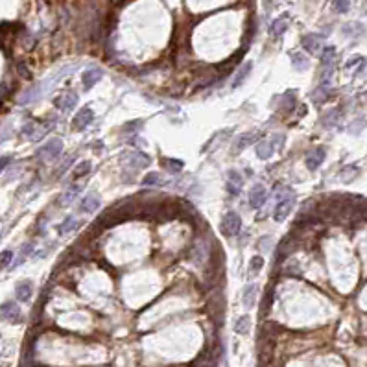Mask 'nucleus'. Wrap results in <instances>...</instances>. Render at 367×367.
<instances>
[{
	"mask_svg": "<svg viewBox=\"0 0 367 367\" xmlns=\"http://www.w3.org/2000/svg\"><path fill=\"white\" fill-rule=\"evenodd\" d=\"M223 312H225V299H223V293L214 292L213 295L208 297V301H207L208 318L213 319L216 325H220L221 327V323H223Z\"/></svg>",
	"mask_w": 367,
	"mask_h": 367,
	"instance_id": "f257e3e1",
	"label": "nucleus"
},
{
	"mask_svg": "<svg viewBox=\"0 0 367 367\" xmlns=\"http://www.w3.org/2000/svg\"><path fill=\"white\" fill-rule=\"evenodd\" d=\"M221 235L223 236H235L238 235V231L242 229V220H240V216L236 213H227L225 216H223V220H221Z\"/></svg>",
	"mask_w": 367,
	"mask_h": 367,
	"instance_id": "f03ea898",
	"label": "nucleus"
},
{
	"mask_svg": "<svg viewBox=\"0 0 367 367\" xmlns=\"http://www.w3.org/2000/svg\"><path fill=\"white\" fill-rule=\"evenodd\" d=\"M63 151V142L61 138H52L46 144H43V148L37 150V157L39 159H58Z\"/></svg>",
	"mask_w": 367,
	"mask_h": 367,
	"instance_id": "7ed1b4c3",
	"label": "nucleus"
},
{
	"mask_svg": "<svg viewBox=\"0 0 367 367\" xmlns=\"http://www.w3.org/2000/svg\"><path fill=\"white\" fill-rule=\"evenodd\" d=\"M122 163L131 166V168H144L150 164V159L142 151H126V153H122Z\"/></svg>",
	"mask_w": 367,
	"mask_h": 367,
	"instance_id": "20e7f679",
	"label": "nucleus"
},
{
	"mask_svg": "<svg viewBox=\"0 0 367 367\" xmlns=\"http://www.w3.org/2000/svg\"><path fill=\"white\" fill-rule=\"evenodd\" d=\"M76 103H78V94H76L74 91H66V93L59 94V96L54 100V106L58 107L59 111H63V113H71L76 107Z\"/></svg>",
	"mask_w": 367,
	"mask_h": 367,
	"instance_id": "39448f33",
	"label": "nucleus"
},
{
	"mask_svg": "<svg viewBox=\"0 0 367 367\" xmlns=\"http://www.w3.org/2000/svg\"><path fill=\"white\" fill-rule=\"evenodd\" d=\"M275 353V341L271 338H264V341L260 343V351H258V363L260 367H268L273 360Z\"/></svg>",
	"mask_w": 367,
	"mask_h": 367,
	"instance_id": "423d86ee",
	"label": "nucleus"
},
{
	"mask_svg": "<svg viewBox=\"0 0 367 367\" xmlns=\"http://www.w3.org/2000/svg\"><path fill=\"white\" fill-rule=\"evenodd\" d=\"M258 138H260V133H257V131L242 133V135H238V137L235 138V142H233V150H231V151H233V153H240L243 148H248L249 144L257 142Z\"/></svg>",
	"mask_w": 367,
	"mask_h": 367,
	"instance_id": "0eeeda50",
	"label": "nucleus"
},
{
	"mask_svg": "<svg viewBox=\"0 0 367 367\" xmlns=\"http://www.w3.org/2000/svg\"><path fill=\"white\" fill-rule=\"evenodd\" d=\"M93 118H94L93 109H91V107H83V109H81L80 113H76V116L72 118V128L81 131V129H85L93 122Z\"/></svg>",
	"mask_w": 367,
	"mask_h": 367,
	"instance_id": "6e6552de",
	"label": "nucleus"
},
{
	"mask_svg": "<svg viewBox=\"0 0 367 367\" xmlns=\"http://www.w3.org/2000/svg\"><path fill=\"white\" fill-rule=\"evenodd\" d=\"M2 318H4L6 321H9V323H19L22 319L19 305H15V303L11 301H6L4 305H2Z\"/></svg>",
	"mask_w": 367,
	"mask_h": 367,
	"instance_id": "1a4fd4ad",
	"label": "nucleus"
},
{
	"mask_svg": "<svg viewBox=\"0 0 367 367\" xmlns=\"http://www.w3.org/2000/svg\"><path fill=\"white\" fill-rule=\"evenodd\" d=\"M266 198H268V194H266V188L262 185H255L249 190V207L251 208H258V207H262L264 205V201H266Z\"/></svg>",
	"mask_w": 367,
	"mask_h": 367,
	"instance_id": "9d476101",
	"label": "nucleus"
},
{
	"mask_svg": "<svg viewBox=\"0 0 367 367\" xmlns=\"http://www.w3.org/2000/svg\"><path fill=\"white\" fill-rule=\"evenodd\" d=\"M293 207V196H290V198H284L281 199V201H277V205H275V220L277 221H284L286 220V216L290 214V211H292Z\"/></svg>",
	"mask_w": 367,
	"mask_h": 367,
	"instance_id": "9b49d317",
	"label": "nucleus"
},
{
	"mask_svg": "<svg viewBox=\"0 0 367 367\" xmlns=\"http://www.w3.org/2000/svg\"><path fill=\"white\" fill-rule=\"evenodd\" d=\"M242 185H243V179L236 170H229L227 173V192L231 196H238L240 190H242Z\"/></svg>",
	"mask_w": 367,
	"mask_h": 367,
	"instance_id": "f8f14e48",
	"label": "nucleus"
},
{
	"mask_svg": "<svg viewBox=\"0 0 367 367\" xmlns=\"http://www.w3.org/2000/svg\"><path fill=\"white\" fill-rule=\"evenodd\" d=\"M323 161H325V150L323 148H314V150H310L306 153V168L318 170Z\"/></svg>",
	"mask_w": 367,
	"mask_h": 367,
	"instance_id": "ddd939ff",
	"label": "nucleus"
},
{
	"mask_svg": "<svg viewBox=\"0 0 367 367\" xmlns=\"http://www.w3.org/2000/svg\"><path fill=\"white\" fill-rule=\"evenodd\" d=\"M100 198L96 194H87L83 199L80 201V211L81 213H87V214H93L96 213L98 208H100Z\"/></svg>",
	"mask_w": 367,
	"mask_h": 367,
	"instance_id": "4468645a",
	"label": "nucleus"
},
{
	"mask_svg": "<svg viewBox=\"0 0 367 367\" xmlns=\"http://www.w3.org/2000/svg\"><path fill=\"white\" fill-rule=\"evenodd\" d=\"M321 43H323V37L319 33H308V36L303 37V46L308 54H318L321 48Z\"/></svg>",
	"mask_w": 367,
	"mask_h": 367,
	"instance_id": "2eb2a0df",
	"label": "nucleus"
},
{
	"mask_svg": "<svg viewBox=\"0 0 367 367\" xmlns=\"http://www.w3.org/2000/svg\"><path fill=\"white\" fill-rule=\"evenodd\" d=\"M102 71L100 68H87L83 74V87L85 89H93L98 81L102 80Z\"/></svg>",
	"mask_w": 367,
	"mask_h": 367,
	"instance_id": "dca6fc26",
	"label": "nucleus"
},
{
	"mask_svg": "<svg viewBox=\"0 0 367 367\" xmlns=\"http://www.w3.org/2000/svg\"><path fill=\"white\" fill-rule=\"evenodd\" d=\"M15 295H17V299L22 303L30 301V297H31V283L30 281H22V283H19L17 288H15Z\"/></svg>",
	"mask_w": 367,
	"mask_h": 367,
	"instance_id": "f3484780",
	"label": "nucleus"
},
{
	"mask_svg": "<svg viewBox=\"0 0 367 367\" xmlns=\"http://www.w3.org/2000/svg\"><path fill=\"white\" fill-rule=\"evenodd\" d=\"M288 22H290V17H288L286 13H284V15H281L279 19H275V21H273V24H271V33H273L275 37L283 36L284 31L288 30Z\"/></svg>",
	"mask_w": 367,
	"mask_h": 367,
	"instance_id": "a211bd4d",
	"label": "nucleus"
},
{
	"mask_svg": "<svg viewBox=\"0 0 367 367\" xmlns=\"http://www.w3.org/2000/svg\"><path fill=\"white\" fill-rule=\"evenodd\" d=\"M251 66H253V63L249 61V63H243L242 66L238 68V72H236V76H235V80H233V89H236V87H240V85L246 81V78H248L249 74H251Z\"/></svg>",
	"mask_w": 367,
	"mask_h": 367,
	"instance_id": "6ab92c4d",
	"label": "nucleus"
},
{
	"mask_svg": "<svg viewBox=\"0 0 367 367\" xmlns=\"http://www.w3.org/2000/svg\"><path fill=\"white\" fill-rule=\"evenodd\" d=\"M271 155H273V142L270 141H260L257 144V157L262 161L270 159Z\"/></svg>",
	"mask_w": 367,
	"mask_h": 367,
	"instance_id": "aec40b11",
	"label": "nucleus"
},
{
	"mask_svg": "<svg viewBox=\"0 0 367 367\" xmlns=\"http://www.w3.org/2000/svg\"><path fill=\"white\" fill-rule=\"evenodd\" d=\"M255 299H257V284H249V286H246L243 295H242L243 306L251 308V306L255 305Z\"/></svg>",
	"mask_w": 367,
	"mask_h": 367,
	"instance_id": "412c9836",
	"label": "nucleus"
},
{
	"mask_svg": "<svg viewBox=\"0 0 367 367\" xmlns=\"http://www.w3.org/2000/svg\"><path fill=\"white\" fill-rule=\"evenodd\" d=\"M290 59H292L293 68H297V71H305L306 66H308V58H306V54L303 52H292Z\"/></svg>",
	"mask_w": 367,
	"mask_h": 367,
	"instance_id": "4be33fe9",
	"label": "nucleus"
},
{
	"mask_svg": "<svg viewBox=\"0 0 367 367\" xmlns=\"http://www.w3.org/2000/svg\"><path fill=\"white\" fill-rule=\"evenodd\" d=\"M249 327H251V321H249V316H242V318L236 319L235 323V332L236 334H242V336H246L249 332Z\"/></svg>",
	"mask_w": 367,
	"mask_h": 367,
	"instance_id": "5701e85b",
	"label": "nucleus"
},
{
	"mask_svg": "<svg viewBox=\"0 0 367 367\" xmlns=\"http://www.w3.org/2000/svg\"><path fill=\"white\" fill-rule=\"evenodd\" d=\"M358 166H353V164H349V166H345V168L341 170V173H340V177H341V181H345V183H351L353 179H356L358 177Z\"/></svg>",
	"mask_w": 367,
	"mask_h": 367,
	"instance_id": "b1692460",
	"label": "nucleus"
},
{
	"mask_svg": "<svg viewBox=\"0 0 367 367\" xmlns=\"http://www.w3.org/2000/svg\"><path fill=\"white\" fill-rule=\"evenodd\" d=\"M80 190H81V186H78V185H72L68 190L65 192V194L59 198V201H61V205H68L72 201V199L76 198V196L80 194Z\"/></svg>",
	"mask_w": 367,
	"mask_h": 367,
	"instance_id": "393cba45",
	"label": "nucleus"
},
{
	"mask_svg": "<svg viewBox=\"0 0 367 367\" xmlns=\"http://www.w3.org/2000/svg\"><path fill=\"white\" fill-rule=\"evenodd\" d=\"M76 225H78V221H76V218H74V216H68L65 221H63V223H59L58 233L63 236V235H66V233H71V231L74 229Z\"/></svg>",
	"mask_w": 367,
	"mask_h": 367,
	"instance_id": "a878e982",
	"label": "nucleus"
},
{
	"mask_svg": "<svg viewBox=\"0 0 367 367\" xmlns=\"http://www.w3.org/2000/svg\"><path fill=\"white\" fill-rule=\"evenodd\" d=\"M161 164H163L164 168H166V172H170V173L181 172V168H183L181 161H173V159H163L161 161Z\"/></svg>",
	"mask_w": 367,
	"mask_h": 367,
	"instance_id": "bb28decb",
	"label": "nucleus"
},
{
	"mask_svg": "<svg viewBox=\"0 0 367 367\" xmlns=\"http://www.w3.org/2000/svg\"><path fill=\"white\" fill-rule=\"evenodd\" d=\"M340 111L338 109H332V111H328L327 115L321 118V122H323V126H327V128H334V126L338 124V118H340V115H338Z\"/></svg>",
	"mask_w": 367,
	"mask_h": 367,
	"instance_id": "cd10ccee",
	"label": "nucleus"
},
{
	"mask_svg": "<svg viewBox=\"0 0 367 367\" xmlns=\"http://www.w3.org/2000/svg\"><path fill=\"white\" fill-rule=\"evenodd\" d=\"M262 266H264V258L260 257V255H257V257H253L251 260H249V273L251 275H257L258 271L262 270Z\"/></svg>",
	"mask_w": 367,
	"mask_h": 367,
	"instance_id": "c85d7f7f",
	"label": "nucleus"
},
{
	"mask_svg": "<svg viewBox=\"0 0 367 367\" xmlns=\"http://www.w3.org/2000/svg\"><path fill=\"white\" fill-rule=\"evenodd\" d=\"M321 63H336V48L334 46H327L321 52Z\"/></svg>",
	"mask_w": 367,
	"mask_h": 367,
	"instance_id": "c756f323",
	"label": "nucleus"
},
{
	"mask_svg": "<svg viewBox=\"0 0 367 367\" xmlns=\"http://www.w3.org/2000/svg\"><path fill=\"white\" fill-rule=\"evenodd\" d=\"M271 303H273V290L268 288V292H266V297L264 301H262V308H260V316L268 314V310L271 308Z\"/></svg>",
	"mask_w": 367,
	"mask_h": 367,
	"instance_id": "7c9ffc66",
	"label": "nucleus"
},
{
	"mask_svg": "<svg viewBox=\"0 0 367 367\" xmlns=\"http://www.w3.org/2000/svg\"><path fill=\"white\" fill-rule=\"evenodd\" d=\"M89 170H91V163H89V161H83V163L78 164V166L74 168V177L76 179H80V177L87 176Z\"/></svg>",
	"mask_w": 367,
	"mask_h": 367,
	"instance_id": "2f4dec72",
	"label": "nucleus"
},
{
	"mask_svg": "<svg viewBox=\"0 0 367 367\" xmlns=\"http://www.w3.org/2000/svg\"><path fill=\"white\" fill-rule=\"evenodd\" d=\"M157 183H161V176L157 172H150L148 176H144V179H142V185L144 186H153V185H157Z\"/></svg>",
	"mask_w": 367,
	"mask_h": 367,
	"instance_id": "473e14b6",
	"label": "nucleus"
},
{
	"mask_svg": "<svg viewBox=\"0 0 367 367\" xmlns=\"http://www.w3.org/2000/svg\"><path fill=\"white\" fill-rule=\"evenodd\" d=\"M351 8V0H334V11L336 13H347Z\"/></svg>",
	"mask_w": 367,
	"mask_h": 367,
	"instance_id": "72a5a7b5",
	"label": "nucleus"
},
{
	"mask_svg": "<svg viewBox=\"0 0 367 367\" xmlns=\"http://www.w3.org/2000/svg\"><path fill=\"white\" fill-rule=\"evenodd\" d=\"M327 96H328V89H327V87L323 89V85H321V87H319L318 91H316V93L312 94V98H314V102H316V103H321L323 100H327Z\"/></svg>",
	"mask_w": 367,
	"mask_h": 367,
	"instance_id": "f704fd0d",
	"label": "nucleus"
},
{
	"mask_svg": "<svg viewBox=\"0 0 367 367\" xmlns=\"http://www.w3.org/2000/svg\"><path fill=\"white\" fill-rule=\"evenodd\" d=\"M30 251H31V243H26V246H24V248H22V251H21V257H19V260L13 264V268H17L19 264H22V262H24V258H26V255H28V253H30Z\"/></svg>",
	"mask_w": 367,
	"mask_h": 367,
	"instance_id": "c9c22d12",
	"label": "nucleus"
},
{
	"mask_svg": "<svg viewBox=\"0 0 367 367\" xmlns=\"http://www.w3.org/2000/svg\"><path fill=\"white\" fill-rule=\"evenodd\" d=\"M11 260H13V251H9V249L2 251V268L9 266V262H11Z\"/></svg>",
	"mask_w": 367,
	"mask_h": 367,
	"instance_id": "e433bc0d",
	"label": "nucleus"
},
{
	"mask_svg": "<svg viewBox=\"0 0 367 367\" xmlns=\"http://www.w3.org/2000/svg\"><path fill=\"white\" fill-rule=\"evenodd\" d=\"M71 164H72V157H68V159H66L65 163H63L61 166H59V168H58V173H56V176H58V177H61L63 173H65V170L68 168V166H71Z\"/></svg>",
	"mask_w": 367,
	"mask_h": 367,
	"instance_id": "4c0bfd02",
	"label": "nucleus"
},
{
	"mask_svg": "<svg viewBox=\"0 0 367 367\" xmlns=\"http://www.w3.org/2000/svg\"><path fill=\"white\" fill-rule=\"evenodd\" d=\"M360 63H363V59L362 58H354V59H351V61H347V65H345V68H353V66H356V65H360Z\"/></svg>",
	"mask_w": 367,
	"mask_h": 367,
	"instance_id": "58836bf2",
	"label": "nucleus"
},
{
	"mask_svg": "<svg viewBox=\"0 0 367 367\" xmlns=\"http://www.w3.org/2000/svg\"><path fill=\"white\" fill-rule=\"evenodd\" d=\"M358 76H362V78H367V59L362 63V66H360L358 71Z\"/></svg>",
	"mask_w": 367,
	"mask_h": 367,
	"instance_id": "ea45409f",
	"label": "nucleus"
},
{
	"mask_svg": "<svg viewBox=\"0 0 367 367\" xmlns=\"http://www.w3.org/2000/svg\"><path fill=\"white\" fill-rule=\"evenodd\" d=\"M19 72H21V74L24 76V78H28V76H30V72L26 71V66L22 65V63H21V65H19Z\"/></svg>",
	"mask_w": 367,
	"mask_h": 367,
	"instance_id": "a19ab883",
	"label": "nucleus"
},
{
	"mask_svg": "<svg viewBox=\"0 0 367 367\" xmlns=\"http://www.w3.org/2000/svg\"><path fill=\"white\" fill-rule=\"evenodd\" d=\"M9 161H11V157H9V155H4V159H2V170H4L6 166H8Z\"/></svg>",
	"mask_w": 367,
	"mask_h": 367,
	"instance_id": "79ce46f5",
	"label": "nucleus"
}]
</instances>
